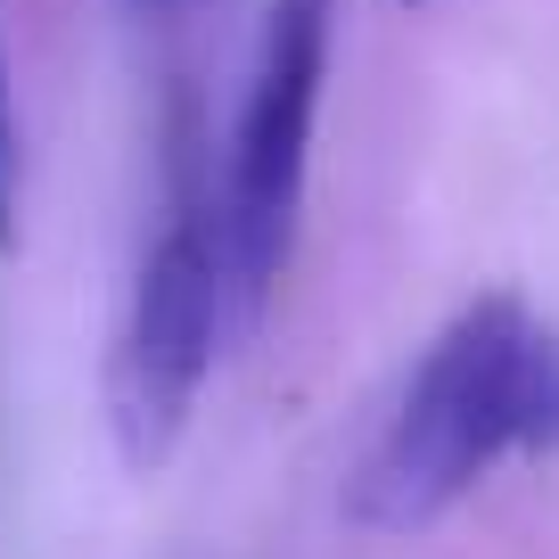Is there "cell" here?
Returning <instances> with one entry per match:
<instances>
[{
    "mask_svg": "<svg viewBox=\"0 0 559 559\" xmlns=\"http://www.w3.org/2000/svg\"><path fill=\"white\" fill-rule=\"evenodd\" d=\"M543 453H559V330L526 297L493 288L461 305L403 370L354 461L346 519L370 535H419L493 469Z\"/></svg>",
    "mask_w": 559,
    "mask_h": 559,
    "instance_id": "6da1fadb",
    "label": "cell"
},
{
    "mask_svg": "<svg viewBox=\"0 0 559 559\" xmlns=\"http://www.w3.org/2000/svg\"><path fill=\"white\" fill-rule=\"evenodd\" d=\"M223 330L239 321V280H230V230L223 198L198 157V116L174 99V132H165V214L140 247L132 297H123L116 346H107V428H116L123 469H165L181 453L206 395V370L223 354Z\"/></svg>",
    "mask_w": 559,
    "mask_h": 559,
    "instance_id": "7a4b0ae2",
    "label": "cell"
},
{
    "mask_svg": "<svg viewBox=\"0 0 559 559\" xmlns=\"http://www.w3.org/2000/svg\"><path fill=\"white\" fill-rule=\"evenodd\" d=\"M330 41H337V0H263L255 67L239 91V132H230V174H223L239 321L263 313V297L288 272V247H297L321 91H330Z\"/></svg>",
    "mask_w": 559,
    "mask_h": 559,
    "instance_id": "3957f363",
    "label": "cell"
},
{
    "mask_svg": "<svg viewBox=\"0 0 559 559\" xmlns=\"http://www.w3.org/2000/svg\"><path fill=\"white\" fill-rule=\"evenodd\" d=\"M17 190H25V123H17V74L0 41V247L17 239Z\"/></svg>",
    "mask_w": 559,
    "mask_h": 559,
    "instance_id": "277c9868",
    "label": "cell"
},
{
    "mask_svg": "<svg viewBox=\"0 0 559 559\" xmlns=\"http://www.w3.org/2000/svg\"><path fill=\"white\" fill-rule=\"evenodd\" d=\"M412 9H419V0H412Z\"/></svg>",
    "mask_w": 559,
    "mask_h": 559,
    "instance_id": "5b68a950",
    "label": "cell"
}]
</instances>
